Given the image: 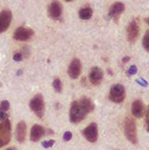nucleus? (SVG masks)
Segmentation results:
<instances>
[{"label": "nucleus", "mask_w": 149, "mask_h": 150, "mask_svg": "<svg viewBox=\"0 0 149 150\" xmlns=\"http://www.w3.org/2000/svg\"><path fill=\"white\" fill-rule=\"evenodd\" d=\"M45 134V129L40 125H34L31 129L30 138L32 142H39Z\"/></svg>", "instance_id": "15"}, {"label": "nucleus", "mask_w": 149, "mask_h": 150, "mask_svg": "<svg viewBox=\"0 0 149 150\" xmlns=\"http://www.w3.org/2000/svg\"><path fill=\"white\" fill-rule=\"evenodd\" d=\"M53 87L56 92H61L62 90V84L59 78H55L53 82Z\"/></svg>", "instance_id": "18"}, {"label": "nucleus", "mask_w": 149, "mask_h": 150, "mask_svg": "<svg viewBox=\"0 0 149 150\" xmlns=\"http://www.w3.org/2000/svg\"><path fill=\"white\" fill-rule=\"evenodd\" d=\"M95 108L92 100L87 97H83L72 103L69 110V120L72 123L76 124L83 120L87 115Z\"/></svg>", "instance_id": "1"}, {"label": "nucleus", "mask_w": 149, "mask_h": 150, "mask_svg": "<svg viewBox=\"0 0 149 150\" xmlns=\"http://www.w3.org/2000/svg\"><path fill=\"white\" fill-rule=\"evenodd\" d=\"M65 1H67V2H71V1H74V0H65Z\"/></svg>", "instance_id": "30"}, {"label": "nucleus", "mask_w": 149, "mask_h": 150, "mask_svg": "<svg viewBox=\"0 0 149 150\" xmlns=\"http://www.w3.org/2000/svg\"><path fill=\"white\" fill-rule=\"evenodd\" d=\"M48 17L52 19L58 20L61 18L62 14V5L59 1H53L47 8Z\"/></svg>", "instance_id": "7"}, {"label": "nucleus", "mask_w": 149, "mask_h": 150, "mask_svg": "<svg viewBox=\"0 0 149 150\" xmlns=\"http://www.w3.org/2000/svg\"><path fill=\"white\" fill-rule=\"evenodd\" d=\"M72 138V134L70 132H66L63 135V140L66 142H68L69 140H71Z\"/></svg>", "instance_id": "25"}, {"label": "nucleus", "mask_w": 149, "mask_h": 150, "mask_svg": "<svg viewBox=\"0 0 149 150\" xmlns=\"http://www.w3.org/2000/svg\"><path fill=\"white\" fill-rule=\"evenodd\" d=\"M124 11H125V4L120 2H116L111 6L109 10V16L113 18H118L119 16H120Z\"/></svg>", "instance_id": "14"}, {"label": "nucleus", "mask_w": 149, "mask_h": 150, "mask_svg": "<svg viewBox=\"0 0 149 150\" xmlns=\"http://www.w3.org/2000/svg\"><path fill=\"white\" fill-rule=\"evenodd\" d=\"M147 22H148V24L149 25V18H148V19H147Z\"/></svg>", "instance_id": "31"}, {"label": "nucleus", "mask_w": 149, "mask_h": 150, "mask_svg": "<svg viewBox=\"0 0 149 150\" xmlns=\"http://www.w3.org/2000/svg\"><path fill=\"white\" fill-rule=\"evenodd\" d=\"M7 119H8V115L4 112L0 111V120H5Z\"/></svg>", "instance_id": "27"}, {"label": "nucleus", "mask_w": 149, "mask_h": 150, "mask_svg": "<svg viewBox=\"0 0 149 150\" xmlns=\"http://www.w3.org/2000/svg\"><path fill=\"white\" fill-rule=\"evenodd\" d=\"M132 112L135 118H141L145 112L144 104L141 99H136L132 105Z\"/></svg>", "instance_id": "13"}, {"label": "nucleus", "mask_w": 149, "mask_h": 150, "mask_svg": "<svg viewBox=\"0 0 149 150\" xmlns=\"http://www.w3.org/2000/svg\"><path fill=\"white\" fill-rule=\"evenodd\" d=\"M137 70H138L137 67L135 65H132L130 67V69H128V75L129 76H133V75H135L137 73Z\"/></svg>", "instance_id": "23"}, {"label": "nucleus", "mask_w": 149, "mask_h": 150, "mask_svg": "<svg viewBox=\"0 0 149 150\" xmlns=\"http://www.w3.org/2000/svg\"><path fill=\"white\" fill-rule=\"evenodd\" d=\"M130 59H131V58H130L129 56H126V57H124V58H123V62H124V63H126V62H127Z\"/></svg>", "instance_id": "28"}, {"label": "nucleus", "mask_w": 149, "mask_h": 150, "mask_svg": "<svg viewBox=\"0 0 149 150\" xmlns=\"http://www.w3.org/2000/svg\"><path fill=\"white\" fill-rule=\"evenodd\" d=\"M54 140H49V141H45L42 142V147L45 149H49L54 144Z\"/></svg>", "instance_id": "21"}, {"label": "nucleus", "mask_w": 149, "mask_h": 150, "mask_svg": "<svg viewBox=\"0 0 149 150\" xmlns=\"http://www.w3.org/2000/svg\"><path fill=\"white\" fill-rule=\"evenodd\" d=\"M22 58H23V56H22V54H20V53H17L13 55V60L16 62H20L22 60Z\"/></svg>", "instance_id": "26"}, {"label": "nucleus", "mask_w": 149, "mask_h": 150, "mask_svg": "<svg viewBox=\"0 0 149 150\" xmlns=\"http://www.w3.org/2000/svg\"><path fill=\"white\" fill-rule=\"evenodd\" d=\"M11 137V127L9 120H4L0 123V148L5 146Z\"/></svg>", "instance_id": "5"}, {"label": "nucleus", "mask_w": 149, "mask_h": 150, "mask_svg": "<svg viewBox=\"0 0 149 150\" xmlns=\"http://www.w3.org/2000/svg\"><path fill=\"white\" fill-rule=\"evenodd\" d=\"M12 18L11 12L8 10H4L0 12V33L5 32L11 25Z\"/></svg>", "instance_id": "10"}, {"label": "nucleus", "mask_w": 149, "mask_h": 150, "mask_svg": "<svg viewBox=\"0 0 149 150\" xmlns=\"http://www.w3.org/2000/svg\"><path fill=\"white\" fill-rule=\"evenodd\" d=\"M83 134L88 142H92V143L96 142L98 137L97 125L96 123L90 124L86 128H84V130L83 131Z\"/></svg>", "instance_id": "8"}, {"label": "nucleus", "mask_w": 149, "mask_h": 150, "mask_svg": "<svg viewBox=\"0 0 149 150\" xmlns=\"http://www.w3.org/2000/svg\"><path fill=\"white\" fill-rule=\"evenodd\" d=\"M30 108L39 118L43 117L45 112V104H44L43 96L40 93L37 94L31 99Z\"/></svg>", "instance_id": "4"}, {"label": "nucleus", "mask_w": 149, "mask_h": 150, "mask_svg": "<svg viewBox=\"0 0 149 150\" xmlns=\"http://www.w3.org/2000/svg\"><path fill=\"white\" fill-rule=\"evenodd\" d=\"M82 71V64L79 59L75 58L72 60V62H70L69 66H68V73L69 77H71L72 79H76L78 78V76H80Z\"/></svg>", "instance_id": "9"}, {"label": "nucleus", "mask_w": 149, "mask_h": 150, "mask_svg": "<svg viewBox=\"0 0 149 150\" xmlns=\"http://www.w3.org/2000/svg\"><path fill=\"white\" fill-rule=\"evenodd\" d=\"M26 136V125L25 121H20L17 125L16 128V139L18 142L22 143L25 142Z\"/></svg>", "instance_id": "16"}, {"label": "nucleus", "mask_w": 149, "mask_h": 150, "mask_svg": "<svg viewBox=\"0 0 149 150\" xmlns=\"http://www.w3.org/2000/svg\"><path fill=\"white\" fill-rule=\"evenodd\" d=\"M34 34V32L31 28H26L24 26L18 27L13 33V39L18 41H26L30 40Z\"/></svg>", "instance_id": "6"}, {"label": "nucleus", "mask_w": 149, "mask_h": 150, "mask_svg": "<svg viewBox=\"0 0 149 150\" xmlns=\"http://www.w3.org/2000/svg\"><path fill=\"white\" fill-rule=\"evenodd\" d=\"M5 150H17L15 148H8L7 149H5Z\"/></svg>", "instance_id": "29"}, {"label": "nucleus", "mask_w": 149, "mask_h": 150, "mask_svg": "<svg viewBox=\"0 0 149 150\" xmlns=\"http://www.w3.org/2000/svg\"><path fill=\"white\" fill-rule=\"evenodd\" d=\"M109 98L111 101L120 104L122 103L125 98H126V89L122 84L116 83L113 84L111 88L110 94H109Z\"/></svg>", "instance_id": "3"}, {"label": "nucleus", "mask_w": 149, "mask_h": 150, "mask_svg": "<svg viewBox=\"0 0 149 150\" xmlns=\"http://www.w3.org/2000/svg\"><path fill=\"white\" fill-rule=\"evenodd\" d=\"M136 83L140 85H141L142 87H148V83L143 79V78H139V79H136Z\"/></svg>", "instance_id": "22"}, {"label": "nucleus", "mask_w": 149, "mask_h": 150, "mask_svg": "<svg viewBox=\"0 0 149 150\" xmlns=\"http://www.w3.org/2000/svg\"><path fill=\"white\" fill-rule=\"evenodd\" d=\"M140 33V29L137 22L133 20L127 27V39L131 43H134Z\"/></svg>", "instance_id": "11"}, {"label": "nucleus", "mask_w": 149, "mask_h": 150, "mask_svg": "<svg viewBox=\"0 0 149 150\" xmlns=\"http://www.w3.org/2000/svg\"><path fill=\"white\" fill-rule=\"evenodd\" d=\"M143 47L144 48L149 52V31L147 33V34H145V36L143 37V41H142Z\"/></svg>", "instance_id": "20"}, {"label": "nucleus", "mask_w": 149, "mask_h": 150, "mask_svg": "<svg viewBox=\"0 0 149 150\" xmlns=\"http://www.w3.org/2000/svg\"><path fill=\"white\" fill-rule=\"evenodd\" d=\"M104 77V71L102 69L98 67H94L91 69L90 73V83L94 85H98L101 83Z\"/></svg>", "instance_id": "12"}, {"label": "nucleus", "mask_w": 149, "mask_h": 150, "mask_svg": "<svg viewBox=\"0 0 149 150\" xmlns=\"http://www.w3.org/2000/svg\"><path fill=\"white\" fill-rule=\"evenodd\" d=\"M92 14H93V11L90 7H83L79 11V17L81 19L83 20L90 19L92 17Z\"/></svg>", "instance_id": "17"}, {"label": "nucleus", "mask_w": 149, "mask_h": 150, "mask_svg": "<svg viewBox=\"0 0 149 150\" xmlns=\"http://www.w3.org/2000/svg\"><path fill=\"white\" fill-rule=\"evenodd\" d=\"M10 109V103L8 100H3L0 104V111L6 112Z\"/></svg>", "instance_id": "19"}, {"label": "nucleus", "mask_w": 149, "mask_h": 150, "mask_svg": "<svg viewBox=\"0 0 149 150\" xmlns=\"http://www.w3.org/2000/svg\"><path fill=\"white\" fill-rule=\"evenodd\" d=\"M124 127H125V134L127 140L133 144H137L138 137H137V127H136L135 120L133 118L127 117L125 120Z\"/></svg>", "instance_id": "2"}, {"label": "nucleus", "mask_w": 149, "mask_h": 150, "mask_svg": "<svg viewBox=\"0 0 149 150\" xmlns=\"http://www.w3.org/2000/svg\"><path fill=\"white\" fill-rule=\"evenodd\" d=\"M145 128L146 130L149 133V106L147 110V113H146V120H145Z\"/></svg>", "instance_id": "24"}]
</instances>
